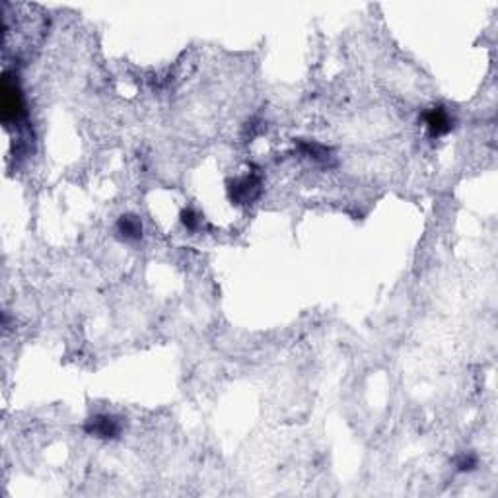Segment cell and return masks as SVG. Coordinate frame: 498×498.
Listing matches in <instances>:
<instances>
[{"label":"cell","mask_w":498,"mask_h":498,"mask_svg":"<svg viewBox=\"0 0 498 498\" xmlns=\"http://www.w3.org/2000/svg\"><path fill=\"white\" fill-rule=\"evenodd\" d=\"M425 123H427V128L430 136H444L448 135L452 127H454V119L446 107L436 106L432 109H428L425 113Z\"/></svg>","instance_id":"cell-4"},{"label":"cell","mask_w":498,"mask_h":498,"mask_svg":"<svg viewBox=\"0 0 498 498\" xmlns=\"http://www.w3.org/2000/svg\"><path fill=\"white\" fill-rule=\"evenodd\" d=\"M181 222L187 230H197L199 228V214L195 213L193 208H186L181 213Z\"/></svg>","instance_id":"cell-7"},{"label":"cell","mask_w":498,"mask_h":498,"mask_svg":"<svg viewBox=\"0 0 498 498\" xmlns=\"http://www.w3.org/2000/svg\"><path fill=\"white\" fill-rule=\"evenodd\" d=\"M298 146L306 156L313 158V160H317V162H327L329 150L325 148V146H321V144L317 143H300Z\"/></svg>","instance_id":"cell-6"},{"label":"cell","mask_w":498,"mask_h":498,"mask_svg":"<svg viewBox=\"0 0 498 498\" xmlns=\"http://www.w3.org/2000/svg\"><path fill=\"white\" fill-rule=\"evenodd\" d=\"M26 117V103L21 96L20 84L12 74H4L2 78V121L4 125H16Z\"/></svg>","instance_id":"cell-1"},{"label":"cell","mask_w":498,"mask_h":498,"mask_svg":"<svg viewBox=\"0 0 498 498\" xmlns=\"http://www.w3.org/2000/svg\"><path fill=\"white\" fill-rule=\"evenodd\" d=\"M228 191L235 205H249L261 195V179L257 176H243L230 183Z\"/></svg>","instance_id":"cell-3"},{"label":"cell","mask_w":498,"mask_h":498,"mask_svg":"<svg viewBox=\"0 0 498 498\" xmlns=\"http://www.w3.org/2000/svg\"><path fill=\"white\" fill-rule=\"evenodd\" d=\"M457 471H473L477 467V457L473 454H463V456L457 457Z\"/></svg>","instance_id":"cell-8"},{"label":"cell","mask_w":498,"mask_h":498,"mask_svg":"<svg viewBox=\"0 0 498 498\" xmlns=\"http://www.w3.org/2000/svg\"><path fill=\"white\" fill-rule=\"evenodd\" d=\"M117 234L121 240L127 242H136L143 238V222L135 214H123L121 218L117 220Z\"/></svg>","instance_id":"cell-5"},{"label":"cell","mask_w":498,"mask_h":498,"mask_svg":"<svg viewBox=\"0 0 498 498\" xmlns=\"http://www.w3.org/2000/svg\"><path fill=\"white\" fill-rule=\"evenodd\" d=\"M84 430L90 436H96L100 440H115L119 438L121 435V420L117 419L115 415H107V413H100L93 415L90 419L86 420Z\"/></svg>","instance_id":"cell-2"}]
</instances>
